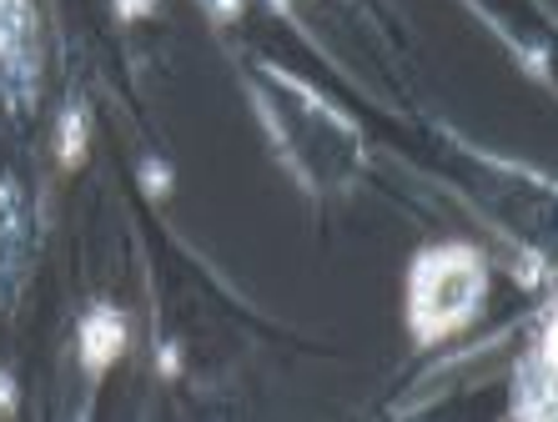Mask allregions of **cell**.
Segmentation results:
<instances>
[{
    "mask_svg": "<svg viewBox=\"0 0 558 422\" xmlns=\"http://www.w3.org/2000/svg\"><path fill=\"white\" fill-rule=\"evenodd\" d=\"M483 292V267L478 256L463 246L448 252H428L413 272V322L423 337L453 333L458 322L473 317V302Z\"/></svg>",
    "mask_w": 558,
    "mask_h": 422,
    "instance_id": "obj_1",
    "label": "cell"
},
{
    "mask_svg": "<svg viewBox=\"0 0 558 422\" xmlns=\"http://www.w3.org/2000/svg\"><path fill=\"white\" fill-rule=\"evenodd\" d=\"M121 337H126L121 317H111V312H96V317L86 322V358H92L96 367H101V362L121 347Z\"/></svg>",
    "mask_w": 558,
    "mask_h": 422,
    "instance_id": "obj_2",
    "label": "cell"
}]
</instances>
